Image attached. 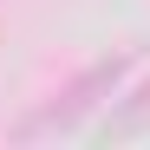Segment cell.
<instances>
[{
  "label": "cell",
  "instance_id": "obj_1",
  "mask_svg": "<svg viewBox=\"0 0 150 150\" xmlns=\"http://www.w3.org/2000/svg\"><path fill=\"white\" fill-rule=\"evenodd\" d=\"M131 65H137V52H105V59H91L85 72H72V79L46 98V105H33L26 117H20L13 137H20V144H39V137L79 131L98 105H117V91H124V79H131Z\"/></svg>",
  "mask_w": 150,
  "mask_h": 150
},
{
  "label": "cell",
  "instance_id": "obj_2",
  "mask_svg": "<svg viewBox=\"0 0 150 150\" xmlns=\"http://www.w3.org/2000/svg\"><path fill=\"white\" fill-rule=\"evenodd\" d=\"M150 131V79L137 91H117V117H105V137L124 144V137H144Z\"/></svg>",
  "mask_w": 150,
  "mask_h": 150
}]
</instances>
